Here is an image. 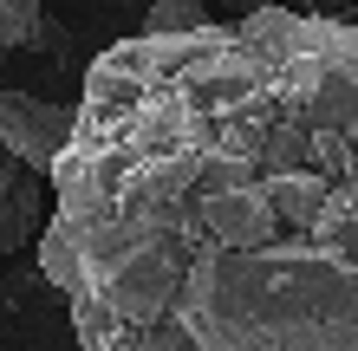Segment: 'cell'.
<instances>
[{
	"label": "cell",
	"mask_w": 358,
	"mask_h": 351,
	"mask_svg": "<svg viewBox=\"0 0 358 351\" xmlns=\"http://www.w3.org/2000/svg\"><path fill=\"white\" fill-rule=\"evenodd\" d=\"M46 182L39 170H27L13 150H0V260L20 254L33 234H46Z\"/></svg>",
	"instance_id": "cell-3"
},
{
	"label": "cell",
	"mask_w": 358,
	"mask_h": 351,
	"mask_svg": "<svg viewBox=\"0 0 358 351\" xmlns=\"http://www.w3.org/2000/svg\"><path fill=\"white\" fill-rule=\"evenodd\" d=\"M0 351H7V345H0Z\"/></svg>",
	"instance_id": "cell-9"
},
{
	"label": "cell",
	"mask_w": 358,
	"mask_h": 351,
	"mask_svg": "<svg viewBox=\"0 0 358 351\" xmlns=\"http://www.w3.org/2000/svg\"><path fill=\"white\" fill-rule=\"evenodd\" d=\"M52 195L85 351H358V27L280 0L117 39Z\"/></svg>",
	"instance_id": "cell-1"
},
{
	"label": "cell",
	"mask_w": 358,
	"mask_h": 351,
	"mask_svg": "<svg viewBox=\"0 0 358 351\" xmlns=\"http://www.w3.org/2000/svg\"><path fill=\"white\" fill-rule=\"evenodd\" d=\"M202 27H215L202 0H150V13H143V33H202Z\"/></svg>",
	"instance_id": "cell-4"
},
{
	"label": "cell",
	"mask_w": 358,
	"mask_h": 351,
	"mask_svg": "<svg viewBox=\"0 0 358 351\" xmlns=\"http://www.w3.org/2000/svg\"><path fill=\"white\" fill-rule=\"evenodd\" d=\"M72 124H78V105L66 111L39 91H0V150H13L39 176L59 170V156L72 143Z\"/></svg>",
	"instance_id": "cell-2"
},
{
	"label": "cell",
	"mask_w": 358,
	"mask_h": 351,
	"mask_svg": "<svg viewBox=\"0 0 358 351\" xmlns=\"http://www.w3.org/2000/svg\"><path fill=\"white\" fill-rule=\"evenodd\" d=\"M287 7H300V13H332V20H352V27H358V0H287Z\"/></svg>",
	"instance_id": "cell-6"
},
{
	"label": "cell",
	"mask_w": 358,
	"mask_h": 351,
	"mask_svg": "<svg viewBox=\"0 0 358 351\" xmlns=\"http://www.w3.org/2000/svg\"><path fill=\"white\" fill-rule=\"evenodd\" d=\"M235 13H261V7H273V0H228Z\"/></svg>",
	"instance_id": "cell-8"
},
{
	"label": "cell",
	"mask_w": 358,
	"mask_h": 351,
	"mask_svg": "<svg viewBox=\"0 0 358 351\" xmlns=\"http://www.w3.org/2000/svg\"><path fill=\"white\" fill-rule=\"evenodd\" d=\"M33 46H46V52H66V46H72V39H66V33H59V27H52V20H39V27H33Z\"/></svg>",
	"instance_id": "cell-7"
},
{
	"label": "cell",
	"mask_w": 358,
	"mask_h": 351,
	"mask_svg": "<svg viewBox=\"0 0 358 351\" xmlns=\"http://www.w3.org/2000/svg\"><path fill=\"white\" fill-rule=\"evenodd\" d=\"M39 20H46V13H39V0H0V59H7L13 46H27Z\"/></svg>",
	"instance_id": "cell-5"
}]
</instances>
